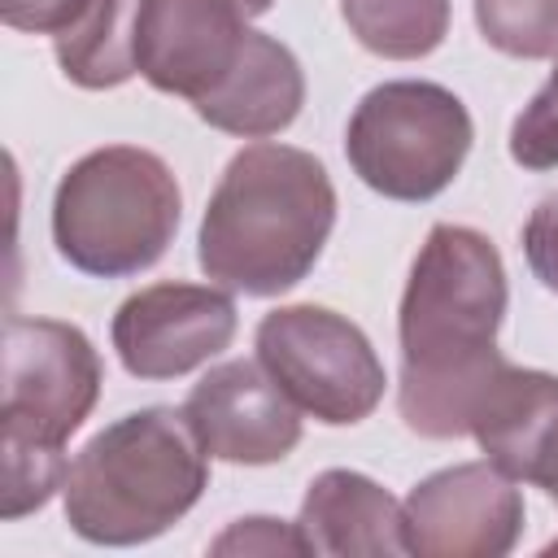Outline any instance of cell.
<instances>
[{
    "mask_svg": "<svg viewBox=\"0 0 558 558\" xmlns=\"http://www.w3.org/2000/svg\"><path fill=\"white\" fill-rule=\"evenodd\" d=\"M301 105H305L301 61L275 35L253 31L248 48H244L240 65L227 74V83L192 109L214 131H227L240 140H266V135H279L283 126H292Z\"/></svg>",
    "mask_w": 558,
    "mask_h": 558,
    "instance_id": "obj_14",
    "label": "cell"
},
{
    "mask_svg": "<svg viewBox=\"0 0 558 558\" xmlns=\"http://www.w3.org/2000/svg\"><path fill=\"white\" fill-rule=\"evenodd\" d=\"M471 436L514 484H536L558 501V375L506 362L475 410Z\"/></svg>",
    "mask_w": 558,
    "mask_h": 558,
    "instance_id": "obj_12",
    "label": "cell"
},
{
    "mask_svg": "<svg viewBox=\"0 0 558 558\" xmlns=\"http://www.w3.org/2000/svg\"><path fill=\"white\" fill-rule=\"evenodd\" d=\"M475 140L466 105L427 78H392L371 87L344 131V157L353 174L388 201L440 196Z\"/></svg>",
    "mask_w": 558,
    "mask_h": 558,
    "instance_id": "obj_6",
    "label": "cell"
},
{
    "mask_svg": "<svg viewBox=\"0 0 558 558\" xmlns=\"http://www.w3.org/2000/svg\"><path fill=\"white\" fill-rule=\"evenodd\" d=\"M209 488V453L183 410L148 405L96 432L70 462L65 523L87 545H144L170 532Z\"/></svg>",
    "mask_w": 558,
    "mask_h": 558,
    "instance_id": "obj_3",
    "label": "cell"
},
{
    "mask_svg": "<svg viewBox=\"0 0 558 558\" xmlns=\"http://www.w3.org/2000/svg\"><path fill=\"white\" fill-rule=\"evenodd\" d=\"M510 157L523 170H554L558 166V61L545 87L519 109L510 126Z\"/></svg>",
    "mask_w": 558,
    "mask_h": 558,
    "instance_id": "obj_18",
    "label": "cell"
},
{
    "mask_svg": "<svg viewBox=\"0 0 558 558\" xmlns=\"http://www.w3.org/2000/svg\"><path fill=\"white\" fill-rule=\"evenodd\" d=\"M209 554H310V549H305V536L296 523L253 514V519H235L209 545Z\"/></svg>",
    "mask_w": 558,
    "mask_h": 558,
    "instance_id": "obj_19",
    "label": "cell"
},
{
    "mask_svg": "<svg viewBox=\"0 0 558 558\" xmlns=\"http://www.w3.org/2000/svg\"><path fill=\"white\" fill-rule=\"evenodd\" d=\"M545 554H558V541H549V545H545Z\"/></svg>",
    "mask_w": 558,
    "mask_h": 558,
    "instance_id": "obj_23",
    "label": "cell"
},
{
    "mask_svg": "<svg viewBox=\"0 0 558 558\" xmlns=\"http://www.w3.org/2000/svg\"><path fill=\"white\" fill-rule=\"evenodd\" d=\"M257 362L301 414L353 427L384 401V362L366 331L327 305H279L257 323Z\"/></svg>",
    "mask_w": 558,
    "mask_h": 558,
    "instance_id": "obj_7",
    "label": "cell"
},
{
    "mask_svg": "<svg viewBox=\"0 0 558 558\" xmlns=\"http://www.w3.org/2000/svg\"><path fill=\"white\" fill-rule=\"evenodd\" d=\"M140 9L144 0H83L74 22L61 35H52L61 74L87 92L122 87L131 74H140Z\"/></svg>",
    "mask_w": 558,
    "mask_h": 558,
    "instance_id": "obj_15",
    "label": "cell"
},
{
    "mask_svg": "<svg viewBox=\"0 0 558 558\" xmlns=\"http://www.w3.org/2000/svg\"><path fill=\"white\" fill-rule=\"evenodd\" d=\"M305 549L323 558H388L405 554L401 501L362 471L331 466L310 480L301 519Z\"/></svg>",
    "mask_w": 558,
    "mask_h": 558,
    "instance_id": "obj_13",
    "label": "cell"
},
{
    "mask_svg": "<svg viewBox=\"0 0 558 558\" xmlns=\"http://www.w3.org/2000/svg\"><path fill=\"white\" fill-rule=\"evenodd\" d=\"M475 26L506 57H558V0H475Z\"/></svg>",
    "mask_w": 558,
    "mask_h": 558,
    "instance_id": "obj_17",
    "label": "cell"
},
{
    "mask_svg": "<svg viewBox=\"0 0 558 558\" xmlns=\"http://www.w3.org/2000/svg\"><path fill=\"white\" fill-rule=\"evenodd\" d=\"M248 35L235 0H144L135 61L148 87L201 105L240 65Z\"/></svg>",
    "mask_w": 558,
    "mask_h": 558,
    "instance_id": "obj_11",
    "label": "cell"
},
{
    "mask_svg": "<svg viewBox=\"0 0 558 558\" xmlns=\"http://www.w3.org/2000/svg\"><path fill=\"white\" fill-rule=\"evenodd\" d=\"M183 418L209 458L235 466H270L301 445V410L248 357L209 366L192 384Z\"/></svg>",
    "mask_w": 558,
    "mask_h": 558,
    "instance_id": "obj_10",
    "label": "cell"
},
{
    "mask_svg": "<svg viewBox=\"0 0 558 558\" xmlns=\"http://www.w3.org/2000/svg\"><path fill=\"white\" fill-rule=\"evenodd\" d=\"M78 9L83 0H0L4 26L26 31V35H61Z\"/></svg>",
    "mask_w": 558,
    "mask_h": 558,
    "instance_id": "obj_21",
    "label": "cell"
},
{
    "mask_svg": "<svg viewBox=\"0 0 558 558\" xmlns=\"http://www.w3.org/2000/svg\"><path fill=\"white\" fill-rule=\"evenodd\" d=\"M340 17L384 61H418L449 35V0H340Z\"/></svg>",
    "mask_w": 558,
    "mask_h": 558,
    "instance_id": "obj_16",
    "label": "cell"
},
{
    "mask_svg": "<svg viewBox=\"0 0 558 558\" xmlns=\"http://www.w3.org/2000/svg\"><path fill=\"white\" fill-rule=\"evenodd\" d=\"M405 554L418 558H501L523 532V493L484 462L432 471L401 501Z\"/></svg>",
    "mask_w": 558,
    "mask_h": 558,
    "instance_id": "obj_8",
    "label": "cell"
},
{
    "mask_svg": "<svg viewBox=\"0 0 558 558\" xmlns=\"http://www.w3.org/2000/svg\"><path fill=\"white\" fill-rule=\"evenodd\" d=\"M113 349L135 379H179L235 340V301L218 283H153L113 314Z\"/></svg>",
    "mask_w": 558,
    "mask_h": 558,
    "instance_id": "obj_9",
    "label": "cell"
},
{
    "mask_svg": "<svg viewBox=\"0 0 558 558\" xmlns=\"http://www.w3.org/2000/svg\"><path fill=\"white\" fill-rule=\"evenodd\" d=\"M235 4H240V9L248 13V17H262V13H266V9L275 4V0H235Z\"/></svg>",
    "mask_w": 558,
    "mask_h": 558,
    "instance_id": "obj_22",
    "label": "cell"
},
{
    "mask_svg": "<svg viewBox=\"0 0 558 558\" xmlns=\"http://www.w3.org/2000/svg\"><path fill=\"white\" fill-rule=\"evenodd\" d=\"M336 227V187L327 166L292 144L240 148L201 218L196 262L205 279L244 296L296 288Z\"/></svg>",
    "mask_w": 558,
    "mask_h": 558,
    "instance_id": "obj_2",
    "label": "cell"
},
{
    "mask_svg": "<svg viewBox=\"0 0 558 558\" xmlns=\"http://www.w3.org/2000/svg\"><path fill=\"white\" fill-rule=\"evenodd\" d=\"M105 384L100 353L74 323L22 318L4 323V397H0V458L4 501L13 523L39 510L65 484V440L96 410Z\"/></svg>",
    "mask_w": 558,
    "mask_h": 558,
    "instance_id": "obj_4",
    "label": "cell"
},
{
    "mask_svg": "<svg viewBox=\"0 0 558 558\" xmlns=\"http://www.w3.org/2000/svg\"><path fill=\"white\" fill-rule=\"evenodd\" d=\"M506 301L497 244L475 227L436 222L410 266L397 314V410L414 436H471L475 410L506 366L497 349Z\"/></svg>",
    "mask_w": 558,
    "mask_h": 558,
    "instance_id": "obj_1",
    "label": "cell"
},
{
    "mask_svg": "<svg viewBox=\"0 0 558 558\" xmlns=\"http://www.w3.org/2000/svg\"><path fill=\"white\" fill-rule=\"evenodd\" d=\"M523 257L532 266V275L541 279V288H549L558 296V192L541 196L536 209L523 222Z\"/></svg>",
    "mask_w": 558,
    "mask_h": 558,
    "instance_id": "obj_20",
    "label": "cell"
},
{
    "mask_svg": "<svg viewBox=\"0 0 558 558\" xmlns=\"http://www.w3.org/2000/svg\"><path fill=\"white\" fill-rule=\"evenodd\" d=\"M183 192L174 170L135 144L78 157L52 196L57 253L96 279H126L157 266L179 231Z\"/></svg>",
    "mask_w": 558,
    "mask_h": 558,
    "instance_id": "obj_5",
    "label": "cell"
}]
</instances>
